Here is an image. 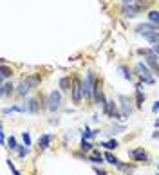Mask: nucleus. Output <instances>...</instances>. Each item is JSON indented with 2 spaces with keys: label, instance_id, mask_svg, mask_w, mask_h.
<instances>
[{
  "label": "nucleus",
  "instance_id": "f257e3e1",
  "mask_svg": "<svg viewBox=\"0 0 159 175\" xmlns=\"http://www.w3.org/2000/svg\"><path fill=\"white\" fill-rule=\"evenodd\" d=\"M38 83H40V76H31V78H27V80H24L20 85H18V94L27 96L29 90L35 87V85H38Z\"/></svg>",
  "mask_w": 159,
  "mask_h": 175
},
{
  "label": "nucleus",
  "instance_id": "f03ea898",
  "mask_svg": "<svg viewBox=\"0 0 159 175\" xmlns=\"http://www.w3.org/2000/svg\"><path fill=\"white\" fill-rule=\"evenodd\" d=\"M72 101L80 103L81 101V94H83V85L78 81V78H72Z\"/></svg>",
  "mask_w": 159,
  "mask_h": 175
},
{
  "label": "nucleus",
  "instance_id": "7ed1b4c3",
  "mask_svg": "<svg viewBox=\"0 0 159 175\" xmlns=\"http://www.w3.org/2000/svg\"><path fill=\"white\" fill-rule=\"evenodd\" d=\"M136 71L139 72V78H141V81H145V83H154V78L150 76V71H148V67L143 65V63H137L136 65Z\"/></svg>",
  "mask_w": 159,
  "mask_h": 175
},
{
  "label": "nucleus",
  "instance_id": "20e7f679",
  "mask_svg": "<svg viewBox=\"0 0 159 175\" xmlns=\"http://www.w3.org/2000/svg\"><path fill=\"white\" fill-rule=\"evenodd\" d=\"M60 101H62V94L58 92V90H52L49 94V110L51 112H56L58 109H60Z\"/></svg>",
  "mask_w": 159,
  "mask_h": 175
},
{
  "label": "nucleus",
  "instance_id": "39448f33",
  "mask_svg": "<svg viewBox=\"0 0 159 175\" xmlns=\"http://www.w3.org/2000/svg\"><path fill=\"white\" fill-rule=\"evenodd\" d=\"M146 65L150 67L152 74H156V76H159V65H157V54H154V52H150V54H146Z\"/></svg>",
  "mask_w": 159,
  "mask_h": 175
},
{
  "label": "nucleus",
  "instance_id": "423d86ee",
  "mask_svg": "<svg viewBox=\"0 0 159 175\" xmlns=\"http://www.w3.org/2000/svg\"><path fill=\"white\" fill-rule=\"evenodd\" d=\"M119 101H121V117L125 119L127 116H130V112H132V105H130V99L127 96H119Z\"/></svg>",
  "mask_w": 159,
  "mask_h": 175
},
{
  "label": "nucleus",
  "instance_id": "0eeeda50",
  "mask_svg": "<svg viewBox=\"0 0 159 175\" xmlns=\"http://www.w3.org/2000/svg\"><path fill=\"white\" fill-rule=\"evenodd\" d=\"M130 157L134 161H139V162H146L148 161V153L145 152L143 148H136V150H130V153H129Z\"/></svg>",
  "mask_w": 159,
  "mask_h": 175
},
{
  "label": "nucleus",
  "instance_id": "6e6552de",
  "mask_svg": "<svg viewBox=\"0 0 159 175\" xmlns=\"http://www.w3.org/2000/svg\"><path fill=\"white\" fill-rule=\"evenodd\" d=\"M141 34H143V38L148 40L150 44H154V45L159 44V31H143Z\"/></svg>",
  "mask_w": 159,
  "mask_h": 175
},
{
  "label": "nucleus",
  "instance_id": "1a4fd4ad",
  "mask_svg": "<svg viewBox=\"0 0 159 175\" xmlns=\"http://www.w3.org/2000/svg\"><path fill=\"white\" fill-rule=\"evenodd\" d=\"M139 11H141V8H139L137 4H136V6L132 4V6H125V8H123V15L127 16V18H134Z\"/></svg>",
  "mask_w": 159,
  "mask_h": 175
},
{
  "label": "nucleus",
  "instance_id": "9d476101",
  "mask_svg": "<svg viewBox=\"0 0 159 175\" xmlns=\"http://www.w3.org/2000/svg\"><path fill=\"white\" fill-rule=\"evenodd\" d=\"M51 141H52V135H51V134H43V135H40V139H38L40 150H47L49 145H51Z\"/></svg>",
  "mask_w": 159,
  "mask_h": 175
},
{
  "label": "nucleus",
  "instance_id": "9b49d317",
  "mask_svg": "<svg viewBox=\"0 0 159 175\" xmlns=\"http://www.w3.org/2000/svg\"><path fill=\"white\" fill-rule=\"evenodd\" d=\"M103 159H105V157H103L98 150H92V155H90L87 161H89V162H92V164H103V162H107V161H103Z\"/></svg>",
  "mask_w": 159,
  "mask_h": 175
},
{
  "label": "nucleus",
  "instance_id": "f8f14e48",
  "mask_svg": "<svg viewBox=\"0 0 159 175\" xmlns=\"http://www.w3.org/2000/svg\"><path fill=\"white\" fill-rule=\"evenodd\" d=\"M38 109H40V101H38V98L29 99V103H27V112H31V114H36V112H38Z\"/></svg>",
  "mask_w": 159,
  "mask_h": 175
},
{
  "label": "nucleus",
  "instance_id": "ddd939ff",
  "mask_svg": "<svg viewBox=\"0 0 159 175\" xmlns=\"http://www.w3.org/2000/svg\"><path fill=\"white\" fill-rule=\"evenodd\" d=\"M11 112H27V107H22V105H13V107H7L2 110V114H11Z\"/></svg>",
  "mask_w": 159,
  "mask_h": 175
},
{
  "label": "nucleus",
  "instance_id": "4468645a",
  "mask_svg": "<svg viewBox=\"0 0 159 175\" xmlns=\"http://www.w3.org/2000/svg\"><path fill=\"white\" fill-rule=\"evenodd\" d=\"M103 157H105V161H107L108 164H112V166H118V164H119V159H118L116 155H112L110 152H105L103 153Z\"/></svg>",
  "mask_w": 159,
  "mask_h": 175
},
{
  "label": "nucleus",
  "instance_id": "2eb2a0df",
  "mask_svg": "<svg viewBox=\"0 0 159 175\" xmlns=\"http://www.w3.org/2000/svg\"><path fill=\"white\" fill-rule=\"evenodd\" d=\"M13 90H14V85H13V83H4V85H2V96H4V98H6V96H9Z\"/></svg>",
  "mask_w": 159,
  "mask_h": 175
},
{
  "label": "nucleus",
  "instance_id": "dca6fc26",
  "mask_svg": "<svg viewBox=\"0 0 159 175\" xmlns=\"http://www.w3.org/2000/svg\"><path fill=\"white\" fill-rule=\"evenodd\" d=\"M80 150H81V152H92L94 145H90L87 139H81V146H80Z\"/></svg>",
  "mask_w": 159,
  "mask_h": 175
},
{
  "label": "nucleus",
  "instance_id": "f3484780",
  "mask_svg": "<svg viewBox=\"0 0 159 175\" xmlns=\"http://www.w3.org/2000/svg\"><path fill=\"white\" fill-rule=\"evenodd\" d=\"M13 76V71L6 65V63H2V80H7V78H11Z\"/></svg>",
  "mask_w": 159,
  "mask_h": 175
},
{
  "label": "nucleus",
  "instance_id": "a211bd4d",
  "mask_svg": "<svg viewBox=\"0 0 159 175\" xmlns=\"http://www.w3.org/2000/svg\"><path fill=\"white\" fill-rule=\"evenodd\" d=\"M101 146H105L107 150H116V148H118V141H116V139H110V141L101 143Z\"/></svg>",
  "mask_w": 159,
  "mask_h": 175
},
{
  "label": "nucleus",
  "instance_id": "6ab92c4d",
  "mask_svg": "<svg viewBox=\"0 0 159 175\" xmlns=\"http://www.w3.org/2000/svg\"><path fill=\"white\" fill-rule=\"evenodd\" d=\"M118 170H121V172H125V173H134V166H129V164H123V162H119V164H118Z\"/></svg>",
  "mask_w": 159,
  "mask_h": 175
},
{
  "label": "nucleus",
  "instance_id": "aec40b11",
  "mask_svg": "<svg viewBox=\"0 0 159 175\" xmlns=\"http://www.w3.org/2000/svg\"><path fill=\"white\" fill-rule=\"evenodd\" d=\"M60 88L62 90H69L71 88V78H62L60 80Z\"/></svg>",
  "mask_w": 159,
  "mask_h": 175
},
{
  "label": "nucleus",
  "instance_id": "412c9836",
  "mask_svg": "<svg viewBox=\"0 0 159 175\" xmlns=\"http://www.w3.org/2000/svg\"><path fill=\"white\" fill-rule=\"evenodd\" d=\"M81 135H83V139H90V137H94V135H98V130H89L85 126V130L81 132Z\"/></svg>",
  "mask_w": 159,
  "mask_h": 175
},
{
  "label": "nucleus",
  "instance_id": "4be33fe9",
  "mask_svg": "<svg viewBox=\"0 0 159 175\" xmlns=\"http://www.w3.org/2000/svg\"><path fill=\"white\" fill-rule=\"evenodd\" d=\"M148 20H150L152 24H157L159 25V11H150V13H148Z\"/></svg>",
  "mask_w": 159,
  "mask_h": 175
},
{
  "label": "nucleus",
  "instance_id": "5701e85b",
  "mask_svg": "<svg viewBox=\"0 0 159 175\" xmlns=\"http://www.w3.org/2000/svg\"><path fill=\"white\" fill-rule=\"evenodd\" d=\"M18 146H20V145L16 143V139H14V137L7 139V148H9V150H13V152H14V150H18Z\"/></svg>",
  "mask_w": 159,
  "mask_h": 175
},
{
  "label": "nucleus",
  "instance_id": "b1692460",
  "mask_svg": "<svg viewBox=\"0 0 159 175\" xmlns=\"http://www.w3.org/2000/svg\"><path fill=\"white\" fill-rule=\"evenodd\" d=\"M136 99H137V107H143V101H145V94L139 90V88H136Z\"/></svg>",
  "mask_w": 159,
  "mask_h": 175
},
{
  "label": "nucleus",
  "instance_id": "393cba45",
  "mask_svg": "<svg viewBox=\"0 0 159 175\" xmlns=\"http://www.w3.org/2000/svg\"><path fill=\"white\" fill-rule=\"evenodd\" d=\"M119 71L123 72V78H125V80H132V72H130V69H127V67H119Z\"/></svg>",
  "mask_w": 159,
  "mask_h": 175
},
{
  "label": "nucleus",
  "instance_id": "a878e982",
  "mask_svg": "<svg viewBox=\"0 0 159 175\" xmlns=\"http://www.w3.org/2000/svg\"><path fill=\"white\" fill-rule=\"evenodd\" d=\"M22 139H24V145L25 146H31V135H29V132H22Z\"/></svg>",
  "mask_w": 159,
  "mask_h": 175
},
{
  "label": "nucleus",
  "instance_id": "bb28decb",
  "mask_svg": "<svg viewBox=\"0 0 159 175\" xmlns=\"http://www.w3.org/2000/svg\"><path fill=\"white\" fill-rule=\"evenodd\" d=\"M18 155H20V157H25V155H27V146L25 145L18 146Z\"/></svg>",
  "mask_w": 159,
  "mask_h": 175
},
{
  "label": "nucleus",
  "instance_id": "cd10ccee",
  "mask_svg": "<svg viewBox=\"0 0 159 175\" xmlns=\"http://www.w3.org/2000/svg\"><path fill=\"white\" fill-rule=\"evenodd\" d=\"M7 166L11 168V172H13V175H22L20 172H18V170H16V168H14V164H13V161H7Z\"/></svg>",
  "mask_w": 159,
  "mask_h": 175
},
{
  "label": "nucleus",
  "instance_id": "c85d7f7f",
  "mask_svg": "<svg viewBox=\"0 0 159 175\" xmlns=\"http://www.w3.org/2000/svg\"><path fill=\"white\" fill-rule=\"evenodd\" d=\"M94 172H96L98 175H108L107 172H105V170H100V168H94Z\"/></svg>",
  "mask_w": 159,
  "mask_h": 175
},
{
  "label": "nucleus",
  "instance_id": "c756f323",
  "mask_svg": "<svg viewBox=\"0 0 159 175\" xmlns=\"http://www.w3.org/2000/svg\"><path fill=\"white\" fill-rule=\"evenodd\" d=\"M157 110H159V99H157L156 103H154V107H152V112H154V114H156Z\"/></svg>",
  "mask_w": 159,
  "mask_h": 175
},
{
  "label": "nucleus",
  "instance_id": "7c9ffc66",
  "mask_svg": "<svg viewBox=\"0 0 159 175\" xmlns=\"http://www.w3.org/2000/svg\"><path fill=\"white\" fill-rule=\"evenodd\" d=\"M121 2H123V6H132L136 0H121Z\"/></svg>",
  "mask_w": 159,
  "mask_h": 175
},
{
  "label": "nucleus",
  "instance_id": "2f4dec72",
  "mask_svg": "<svg viewBox=\"0 0 159 175\" xmlns=\"http://www.w3.org/2000/svg\"><path fill=\"white\" fill-rule=\"evenodd\" d=\"M0 141H2V145H6V134L4 132H0Z\"/></svg>",
  "mask_w": 159,
  "mask_h": 175
},
{
  "label": "nucleus",
  "instance_id": "473e14b6",
  "mask_svg": "<svg viewBox=\"0 0 159 175\" xmlns=\"http://www.w3.org/2000/svg\"><path fill=\"white\" fill-rule=\"evenodd\" d=\"M152 52H154V54H159V44H156V45H154V49H152Z\"/></svg>",
  "mask_w": 159,
  "mask_h": 175
},
{
  "label": "nucleus",
  "instance_id": "72a5a7b5",
  "mask_svg": "<svg viewBox=\"0 0 159 175\" xmlns=\"http://www.w3.org/2000/svg\"><path fill=\"white\" fill-rule=\"evenodd\" d=\"M152 137H154V139H157V137H159V132H154V134H152Z\"/></svg>",
  "mask_w": 159,
  "mask_h": 175
},
{
  "label": "nucleus",
  "instance_id": "f704fd0d",
  "mask_svg": "<svg viewBox=\"0 0 159 175\" xmlns=\"http://www.w3.org/2000/svg\"><path fill=\"white\" fill-rule=\"evenodd\" d=\"M156 126H159V119H157V121H156Z\"/></svg>",
  "mask_w": 159,
  "mask_h": 175
},
{
  "label": "nucleus",
  "instance_id": "c9c22d12",
  "mask_svg": "<svg viewBox=\"0 0 159 175\" xmlns=\"http://www.w3.org/2000/svg\"><path fill=\"white\" fill-rule=\"evenodd\" d=\"M157 175H159V173H157Z\"/></svg>",
  "mask_w": 159,
  "mask_h": 175
}]
</instances>
